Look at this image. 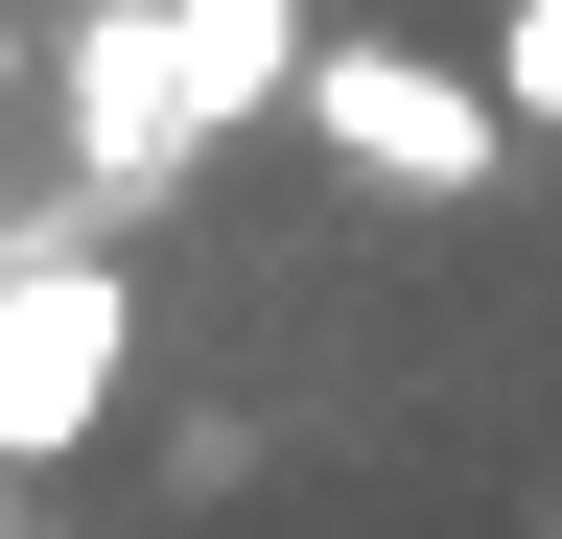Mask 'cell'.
<instances>
[{
    "label": "cell",
    "instance_id": "1",
    "mask_svg": "<svg viewBox=\"0 0 562 539\" xmlns=\"http://www.w3.org/2000/svg\"><path fill=\"white\" fill-rule=\"evenodd\" d=\"M305 142L375 188V212H492V165L539 142L492 71H446V47H398V24H328L305 47Z\"/></svg>",
    "mask_w": 562,
    "mask_h": 539
},
{
    "label": "cell",
    "instance_id": "2",
    "mask_svg": "<svg viewBox=\"0 0 562 539\" xmlns=\"http://www.w3.org/2000/svg\"><path fill=\"white\" fill-rule=\"evenodd\" d=\"M47 117H70V188H94V235H140V212H165V188L211 165L188 0H70V47H47Z\"/></svg>",
    "mask_w": 562,
    "mask_h": 539
},
{
    "label": "cell",
    "instance_id": "3",
    "mask_svg": "<svg viewBox=\"0 0 562 539\" xmlns=\"http://www.w3.org/2000/svg\"><path fill=\"white\" fill-rule=\"evenodd\" d=\"M117 398H140V305H117V235H0V469H70V446H117Z\"/></svg>",
    "mask_w": 562,
    "mask_h": 539
},
{
    "label": "cell",
    "instance_id": "4",
    "mask_svg": "<svg viewBox=\"0 0 562 539\" xmlns=\"http://www.w3.org/2000/svg\"><path fill=\"white\" fill-rule=\"evenodd\" d=\"M188 94H211V142L305 117V0H188Z\"/></svg>",
    "mask_w": 562,
    "mask_h": 539
},
{
    "label": "cell",
    "instance_id": "5",
    "mask_svg": "<svg viewBox=\"0 0 562 539\" xmlns=\"http://www.w3.org/2000/svg\"><path fill=\"white\" fill-rule=\"evenodd\" d=\"M492 94H516L539 142H562V0H492Z\"/></svg>",
    "mask_w": 562,
    "mask_h": 539
},
{
    "label": "cell",
    "instance_id": "6",
    "mask_svg": "<svg viewBox=\"0 0 562 539\" xmlns=\"http://www.w3.org/2000/svg\"><path fill=\"white\" fill-rule=\"evenodd\" d=\"M0 493H24V469H0Z\"/></svg>",
    "mask_w": 562,
    "mask_h": 539
}]
</instances>
